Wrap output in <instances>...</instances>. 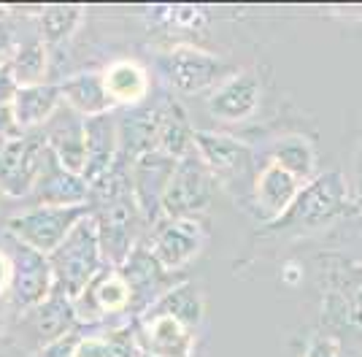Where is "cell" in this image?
Returning a JSON list of instances; mask_svg holds the SVG:
<instances>
[{
  "mask_svg": "<svg viewBox=\"0 0 362 357\" xmlns=\"http://www.w3.org/2000/svg\"><path fill=\"white\" fill-rule=\"evenodd\" d=\"M206 238H209V233H206V225L200 220H189V217L170 220V217H163L160 222H154L149 227V236L144 238V244L151 252V257L165 271L179 273L203 252Z\"/></svg>",
  "mask_w": 362,
  "mask_h": 357,
  "instance_id": "9c48e42d",
  "label": "cell"
},
{
  "mask_svg": "<svg viewBox=\"0 0 362 357\" xmlns=\"http://www.w3.org/2000/svg\"><path fill=\"white\" fill-rule=\"evenodd\" d=\"M146 312L176 317L181 325H187L192 333H197V327L203 325V319H206V295H203V290H200L197 282L181 279L179 284H173L168 290L165 295L157 298Z\"/></svg>",
  "mask_w": 362,
  "mask_h": 357,
  "instance_id": "484cf974",
  "label": "cell"
},
{
  "mask_svg": "<svg viewBox=\"0 0 362 357\" xmlns=\"http://www.w3.org/2000/svg\"><path fill=\"white\" fill-rule=\"evenodd\" d=\"M151 65L170 95H209L216 84L238 68L216 52H209L195 44H173L157 49L151 55Z\"/></svg>",
  "mask_w": 362,
  "mask_h": 357,
  "instance_id": "7a4b0ae2",
  "label": "cell"
},
{
  "mask_svg": "<svg viewBox=\"0 0 362 357\" xmlns=\"http://www.w3.org/2000/svg\"><path fill=\"white\" fill-rule=\"evenodd\" d=\"M6 62H8L16 87H33V84L49 81V49L38 38V33L25 41H11Z\"/></svg>",
  "mask_w": 362,
  "mask_h": 357,
  "instance_id": "4316f807",
  "label": "cell"
},
{
  "mask_svg": "<svg viewBox=\"0 0 362 357\" xmlns=\"http://www.w3.org/2000/svg\"><path fill=\"white\" fill-rule=\"evenodd\" d=\"M354 206L357 211H362V147L357 152V165H354Z\"/></svg>",
  "mask_w": 362,
  "mask_h": 357,
  "instance_id": "d6a6232c",
  "label": "cell"
},
{
  "mask_svg": "<svg viewBox=\"0 0 362 357\" xmlns=\"http://www.w3.org/2000/svg\"><path fill=\"white\" fill-rule=\"evenodd\" d=\"M3 200H6V198H3V195H0V206H3Z\"/></svg>",
  "mask_w": 362,
  "mask_h": 357,
  "instance_id": "e575fe53",
  "label": "cell"
},
{
  "mask_svg": "<svg viewBox=\"0 0 362 357\" xmlns=\"http://www.w3.org/2000/svg\"><path fill=\"white\" fill-rule=\"evenodd\" d=\"M119 273L124 276V282L130 284V293H133V317L146 312L157 298L165 295L173 284L181 282L179 273L165 271L151 257V252L146 249L144 241L127 254V260L119 266Z\"/></svg>",
  "mask_w": 362,
  "mask_h": 357,
  "instance_id": "5bb4252c",
  "label": "cell"
},
{
  "mask_svg": "<svg viewBox=\"0 0 362 357\" xmlns=\"http://www.w3.org/2000/svg\"><path fill=\"white\" fill-rule=\"evenodd\" d=\"M354 214H357V206L344 174L327 171V174H317L308 184H303L292 206L276 222L262 225V233L300 238Z\"/></svg>",
  "mask_w": 362,
  "mask_h": 357,
  "instance_id": "6da1fadb",
  "label": "cell"
},
{
  "mask_svg": "<svg viewBox=\"0 0 362 357\" xmlns=\"http://www.w3.org/2000/svg\"><path fill=\"white\" fill-rule=\"evenodd\" d=\"M30 16H35L38 38L44 41L49 55H54L81 30L87 19V8L84 6H44V8H30Z\"/></svg>",
  "mask_w": 362,
  "mask_h": 357,
  "instance_id": "d4e9b609",
  "label": "cell"
},
{
  "mask_svg": "<svg viewBox=\"0 0 362 357\" xmlns=\"http://www.w3.org/2000/svg\"><path fill=\"white\" fill-rule=\"evenodd\" d=\"M90 214V206H28L6 217L3 233L38 254H49Z\"/></svg>",
  "mask_w": 362,
  "mask_h": 357,
  "instance_id": "5b68a950",
  "label": "cell"
},
{
  "mask_svg": "<svg viewBox=\"0 0 362 357\" xmlns=\"http://www.w3.org/2000/svg\"><path fill=\"white\" fill-rule=\"evenodd\" d=\"M11 276H14V260H11V252H8V246H0V298L8 295Z\"/></svg>",
  "mask_w": 362,
  "mask_h": 357,
  "instance_id": "1f68e13d",
  "label": "cell"
},
{
  "mask_svg": "<svg viewBox=\"0 0 362 357\" xmlns=\"http://www.w3.org/2000/svg\"><path fill=\"white\" fill-rule=\"evenodd\" d=\"M141 357H151V355H146V352H144V355H141Z\"/></svg>",
  "mask_w": 362,
  "mask_h": 357,
  "instance_id": "d590c367",
  "label": "cell"
},
{
  "mask_svg": "<svg viewBox=\"0 0 362 357\" xmlns=\"http://www.w3.org/2000/svg\"><path fill=\"white\" fill-rule=\"evenodd\" d=\"M44 160L46 144L38 130L3 141V147H0V195L6 200H30Z\"/></svg>",
  "mask_w": 362,
  "mask_h": 357,
  "instance_id": "52a82bcc",
  "label": "cell"
},
{
  "mask_svg": "<svg viewBox=\"0 0 362 357\" xmlns=\"http://www.w3.org/2000/svg\"><path fill=\"white\" fill-rule=\"evenodd\" d=\"M62 106V92L57 81H44L33 87H19L14 95V119L19 133L41 130L46 119Z\"/></svg>",
  "mask_w": 362,
  "mask_h": 357,
  "instance_id": "cb8c5ba5",
  "label": "cell"
},
{
  "mask_svg": "<svg viewBox=\"0 0 362 357\" xmlns=\"http://www.w3.org/2000/svg\"><path fill=\"white\" fill-rule=\"evenodd\" d=\"M303 357H341V344L330 333H317L308 339Z\"/></svg>",
  "mask_w": 362,
  "mask_h": 357,
  "instance_id": "4dcf8cb0",
  "label": "cell"
},
{
  "mask_svg": "<svg viewBox=\"0 0 362 357\" xmlns=\"http://www.w3.org/2000/svg\"><path fill=\"white\" fill-rule=\"evenodd\" d=\"M44 135L46 149L57 157L62 168H68L71 174H84L87 165V138H84V117L76 114L71 106L62 103L52 117L46 119V125L38 130Z\"/></svg>",
  "mask_w": 362,
  "mask_h": 357,
  "instance_id": "2e32d148",
  "label": "cell"
},
{
  "mask_svg": "<svg viewBox=\"0 0 362 357\" xmlns=\"http://www.w3.org/2000/svg\"><path fill=\"white\" fill-rule=\"evenodd\" d=\"M176 163L179 160H170V157L160 154V152H146V154H141L136 163H130V168H127L130 193H133V200H136L138 211L144 217L146 230L154 222L163 220L160 203H163V193H165Z\"/></svg>",
  "mask_w": 362,
  "mask_h": 357,
  "instance_id": "4fadbf2b",
  "label": "cell"
},
{
  "mask_svg": "<svg viewBox=\"0 0 362 357\" xmlns=\"http://www.w3.org/2000/svg\"><path fill=\"white\" fill-rule=\"evenodd\" d=\"M76 319L81 327H103L114 319L133 322V293L119 268H103L74 298Z\"/></svg>",
  "mask_w": 362,
  "mask_h": 357,
  "instance_id": "8992f818",
  "label": "cell"
},
{
  "mask_svg": "<svg viewBox=\"0 0 362 357\" xmlns=\"http://www.w3.org/2000/svg\"><path fill=\"white\" fill-rule=\"evenodd\" d=\"M84 138H87V165L84 181L95 187L117 168L119 160V133H117V111L100 117L84 119Z\"/></svg>",
  "mask_w": 362,
  "mask_h": 357,
  "instance_id": "ac0fdd59",
  "label": "cell"
},
{
  "mask_svg": "<svg viewBox=\"0 0 362 357\" xmlns=\"http://www.w3.org/2000/svg\"><path fill=\"white\" fill-rule=\"evenodd\" d=\"M214 187H216V181H214L211 171L203 165V160L195 152L181 157L170 174L165 193H163V203H160L163 217L200 220V214L209 211V206H211Z\"/></svg>",
  "mask_w": 362,
  "mask_h": 357,
  "instance_id": "ba28073f",
  "label": "cell"
},
{
  "mask_svg": "<svg viewBox=\"0 0 362 357\" xmlns=\"http://www.w3.org/2000/svg\"><path fill=\"white\" fill-rule=\"evenodd\" d=\"M138 16L146 19L149 28L163 33H203L211 25V8L209 6H146L136 8Z\"/></svg>",
  "mask_w": 362,
  "mask_h": 357,
  "instance_id": "83f0119b",
  "label": "cell"
},
{
  "mask_svg": "<svg viewBox=\"0 0 362 357\" xmlns=\"http://www.w3.org/2000/svg\"><path fill=\"white\" fill-rule=\"evenodd\" d=\"M16 81L11 71H8V62L3 60L0 62V141H8V138H16L19 128H16L14 119V95H16Z\"/></svg>",
  "mask_w": 362,
  "mask_h": 357,
  "instance_id": "f1b7e54d",
  "label": "cell"
},
{
  "mask_svg": "<svg viewBox=\"0 0 362 357\" xmlns=\"http://www.w3.org/2000/svg\"><path fill=\"white\" fill-rule=\"evenodd\" d=\"M141 349L151 357H192L195 355V336L176 317L144 312L133 319Z\"/></svg>",
  "mask_w": 362,
  "mask_h": 357,
  "instance_id": "e0dca14e",
  "label": "cell"
},
{
  "mask_svg": "<svg viewBox=\"0 0 362 357\" xmlns=\"http://www.w3.org/2000/svg\"><path fill=\"white\" fill-rule=\"evenodd\" d=\"M103 74V87H106L108 101L114 103V108H133L149 101L151 95V74L149 68L138 60L119 57L111 60Z\"/></svg>",
  "mask_w": 362,
  "mask_h": 357,
  "instance_id": "44dd1931",
  "label": "cell"
},
{
  "mask_svg": "<svg viewBox=\"0 0 362 357\" xmlns=\"http://www.w3.org/2000/svg\"><path fill=\"white\" fill-rule=\"evenodd\" d=\"M57 84L62 92V103L71 106L76 114H81L84 119L117 111L114 103L108 101L100 71H78V74L65 76Z\"/></svg>",
  "mask_w": 362,
  "mask_h": 357,
  "instance_id": "7402d4cb",
  "label": "cell"
},
{
  "mask_svg": "<svg viewBox=\"0 0 362 357\" xmlns=\"http://www.w3.org/2000/svg\"><path fill=\"white\" fill-rule=\"evenodd\" d=\"M30 200L33 206H90V184L84 176L62 168L57 157L46 149L44 168Z\"/></svg>",
  "mask_w": 362,
  "mask_h": 357,
  "instance_id": "ffe728a7",
  "label": "cell"
},
{
  "mask_svg": "<svg viewBox=\"0 0 362 357\" xmlns=\"http://www.w3.org/2000/svg\"><path fill=\"white\" fill-rule=\"evenodd\" d=\"M195 154L211 171L214 181L230 193L243 198L252 195V181L257 174V154L241 138L214 130H195Z\"/></svg>",
  "mask_w": 362,
  "mask_h": 357,
  "instance_id": "277c9868",
  "label": "cell"
},
{
  "mask_svg": "<svg viewBox=\"0 0 362 357\" xmlns=\"http://www.w3.org/2000/svg\"><path fill=\"white\" fill-rule=\"evenodd\" d=\"M14 322V319H11ZM14 327L22 333V344L30 346V352H41L46 346L57 344L60 339L71 336L74 330H78V319H76L74 298L65 295L62 290H52V295L46 298L44 303H38L35 309L25 314H16Z\"/></svg>",
  "mask_w": 362,
  "mask_h": 357,
  "instance_id": "30bf717a",
  "label": "cell"
},
{
  "mask_svg": "<svg viewBox=\"0 0 362 357\" xmlns=\"http://www.w3.org/2000/svg\"><path fill=\"white\" fill-rule=\"evenodd\" d=\"M8 252L14 260V276H11V287H8V306L11 312L25 314L35 309L38 303H44L46 298L54 290V273H52V263L46 254H38L16 244L8 238Z\"/></svg>",
  "mask_w": 362,
  "mask_h": 357,
  "instance_id": "8fae6325",
  "label": "cell"
},
{
  "mask_svg": "<svg viewBox=\"0 0 362 357\" xmlns=\"http://www.w3.org/2000/svg\"><path fill=\"white\" fill-rule=\"evenodd\" d=\"M262 160L281 165L295 178H300L303 184H308L317 176V149L311 144V138L303 133L276 135L262 149Z\"/></svg>",
  "mask_w": 362,
  "mask_h": 357,
  "instance_id": "603a6c76",
  "label": "cell"
},
{
  "mask_svg": "<svg viewBox=\"0 0 362 357\" xmlns=\"http://www.w3.org/2000/svg\"><path fill=\"white\" fill-rule=\"evenodd\" d=\"M300 190H303L300 178H295L289 171H284L281 165L262 160L255 174V181H252L249 203L255 208L259 222L271 225L292 206V200L298 198Z\"/></svg>",
  "mask_w": 362,
  "mask_h": 357,
  "instance_id": "9a60e30c",
  "label": "cell"
},
{
  "mask_svg": "<svg viewBox=\"0 0 362 357\" xmlns=\"http://www.w3.org/2000/svg\"><path fill=\"white\" fill-rule=\"evenodd\" d=\"M71 357H114V344L106 327H78L71 344Z\"/></svg>",
  "mask_w": 362,
  "mask_h": 357,
  "instance_id": "f546056e",
  "label": "cell"
},
{
  "mask_svg": "<svg viewBox=\"0 0 362 357\" xmlns=\"http://www.w3.org/2000/svg\"><path fill=\"white\" fill-rule=\"evenodd\" d=\"M154 152L170 160H181L195 152V125L189 122L184 106L176 95L163 92L157 98V133H154Z\"/></svg>",
  "mask_w": 362,
  "mask_h": 357,
  "instance_id": "d6986e66",
  "label": "cell"
},
{
  "mask_svg": "<svg viewBox=\"0 0 362 357\" xmlns=\"http://www.w3.org/2000/svg\"><path fill=\"white\" fill-rule=\"evenodd\" d=\"M49 263L54 273V287L71 298L78 295L103 268H108L100 252V238L92 214H87L60 246L49 254Z\"/></svg>",
  "mask_w": 362,
  "mask_h": 357,
  "instance_id": "3957f363",
  "label": "cell"
},
{
  "mask_svg": "<svg viewBox=\"0 0 362 357\" xmlns=\"http://www.w3.org/2000/svg\"><path fill=\"white\" fill-rule=\"evenodd\" d=\"M262 103V79L252 68H241L227 76L222 84L206 95V108L216 122L241 125L249 122L259 111Z\"/></svg>",
  "mask_w": 362,
  "mask_h": 357,
  "instance_id": "7c38bea8",
  "label": "cell"
},
{
  "mask_svg": "<svg viewBox=\"0 0 362 357\" xmlns=\"http://www.w3.org/2000/svg\"><path fill=\"white\" fill-rule=\"evenodd\" d=\"M11 319H14V312L8 306L6 298H0V341L8 336V327H11Z\"/></svg>",
  "mask_w": 362,
  "mask_h": 357,
  "instance_id": "836d02e7",
  "label": "cell"
}]
</instances>
